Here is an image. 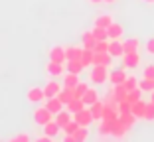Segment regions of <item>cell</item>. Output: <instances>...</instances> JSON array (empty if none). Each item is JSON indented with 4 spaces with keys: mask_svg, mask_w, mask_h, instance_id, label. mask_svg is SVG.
Listing matches in <instances>:
<instances>
[{
    "mask_svg": "<svg viewBox=\"0 0 154 142\" xmlns=\"http://www.w3.org/2000/svg\"><path fill=\"white\" fill-rule=\"evenodd\" d=\"M61 89H63V87L59 85V81H55V79H50V81L45 83V87H44L45 99H51V97H57Z\"/></svg>",
    "mask_w": 154,
    "mask_h": 142,
    "instance_id": "7",
    "label": "cell"
},
{
    "mask_svg": "<svg viewBox=\"0 0 154 142\" xmlns=\"http://www.w3.org/2000/svg\"><path fill=\"white\" fill-rule=\"evenodd\" d=\"M111 130H113V120H101V126H99L101 136H111Z\"/></svg>",
    "mask_w": 154,
    "mask_h": 142,
    "instance_id": "34",
    "label": "cell"
},
{
    "mask_svg": "<svg viewBox=\"0 0 154 142\" xmlns=\"http://www.w3.org/2000/svg\"><path fill=\"white\" fill-rule=\"evenodd\" d=\"M93 36L97 38V41L99 40H109V32H107V28H101V26H93Z\"/></svg>",
    "mask_w": 154,
    "mask_h": 142,
    "instance_id": "33",
    "label": "cell"
},
{
    "mask_svg": "<svg viewBox=\"0 0 154 142\" xmlns=\"http://www.w3.org/2000/svg\"><path fill=\"white\" fill-rule=\"evenodd\" d=\"M54 119V113H51L48 107H38L36 110H34V122L38 124V126H44L45 122H50V120Z\"/></svg>",
    "mask_w": 154,
    "mask_h": 142,
    "instance_id": "2",
    "label": "cell"
},
{
    "mask_svg": "<svg viewBox=\"0 0 154 142\" xmlns=\"http://www.w3.org/2000/svg\"><path fill=\"white\" fill-rule=\"evenodd\" d=\"M109 44L111 40H99L95 44V47H93V51H109Z\"/></svg>",
    "mask_w": 154,
    "mask_h": 142,
    "instance_id": "37",
    "label": "cell"
},
{
    "mask_svg": "<svg viewBox=\"0 0 154 142\" xmlns=\"http://www.w3.org/2000/svg\"><path fill=\"white\" fill-rule=\"evenodd\" d=\"M144 110H146V103L142 101H136V103H132V107H131V113L136 116V119H144Z\"/></svg>",
    "mask_w": 154,
    "mask_h": 142,
    "instance_id": "17",
    "label": "cell"
},
{
    "mask_svg": "<svg viewBox=\"0 0 154 142\" xmlns=\"http://www.w3.org/2000/svg\"><path fill=\"white\" fill-rule=\"evenodd\" d=\"M109 53L113 55V57H122V55H125V46H122L121 40H111V44H109Z\"/></svg>",
    "mask_w": 154,
    "mask_h": 142,
    "instance_id": "12",
    "label": "cell"
},
{
    "mask_svg": "<svg viewBox=\"0 0 154 142\" xmlns=\"http://www.w3.org/2000/svg\"><path fill=\"white\" fill-rule=\"evenodd\" d=\"M97 101H99V93H97L95 89L89 87V89H87V93L83 95V103H85L87 107H91L93 103H97Z\"/></svg>",
    "mask_w": 154,
    "mask_h": 142,
    "instance_id": "22",
    "label": "cell"
},
{
    "mask_svg": "<svg viewBox=\"0 0 154 142\" xmlns=\"http://www.w3.org/2000/svg\"><path fill=\"white\" fill-rule=\"evenodd\" d=\"M85 65H83L81 59H69L67 61V71H73V73H81Z\"/></svg>",
    "mask_w": 154,
    "mask_h": 142,
    "instance_id": "27",
    "label": "cell"
},
{
    "mask_svg": "<svg viewBox=\"0 0 154 142\" xmlns=\"http://www.w3.org/2000/svg\"><path fill=\"white\" fill-rule=\"evenodd\" d=\"M81 44H83V47H87V50H93V47H95V44H97V38L93 36V32H85L81 36Z\"/></svg>",
    "mask_w": 154,
    "mask_h": 142,
    "instance_id": "20",
    "label": "cell"
},
{
    "mask_svg": "<svg viewBox=\"0 0 154 142\" xmlns=\"http://www.w3.org/2000/svg\"><path fill=\"white\" fill-rule=\"evenodd\" d=\"M146 51H148L150 55H154V38H150V40L146 41Z\"/></svg>",
    "mask_w": 154,
    "mask_h": 142,
    "instance_id": "43",
    "label": "cell"
},
{
    "mask_svg": "<svg viewBox=\"0 0 154 142\" xmlns=\"http://www.w3.org/2000/svg\"><path fill=\"white\" fill-rule=\"evenodd\" d=\"M150 97H152V103H154V91H152V95H150Z\"/></svg>",
    "mask_w": 154,
    "mask_h": 142,
    "instance_id": "47",
    "label": "cell"
},
{
    "mask_svg": "<svg viewBox=\"0 0 154 142\" xmlns=\"http://www.w3.org/2000/svg\"><path fill=\"white\" fill-rule=\"evenodd\" d=\"M59 101L63 103V105H67V103H71L73 99H75V91H73L71 87H63L61 91H59Z\"/></svg>",
    "mask_w": 154,
    "mask_h": 142,
    "instance_id": "19",
    "label": "cell"
},
{
    "mask_svg": "<svg viewBox=\"0 0 154 142\" xmlns=\"http://www.w3.org/2000/svg\"><path fill=\"white\" fill-rule=\"evenodd\" d=\"M113 24V16L111 14H99L95 18V26H101V28H109Z\"/></svg>",
    "mask_w": 154,
    "mask_h": 142,
    "instance_id": "26",
    "label": "cell"
},
{
    "mask_svg": "<svg viewBox=\"0 0 154 142\" xmlns=\"http://www.w3.org/2000/svg\"><path fill=\"white\" fill-rule=\"evenodd\" d=\"M142 93H144V91H142L140 87H136V89H131V91H128V95H127V101L131 103V105H132V103H136V101H140Z\"/></svg>",
    "mask_w": 154,
    "mask_h": 142,
    "instance_id": "32",
    "label": "cell"
},
{
    "mask_svg": "<svg viewBox=\"0 0 154 142\" xmlns=\"http://www.w3.org/2000/svg\"><path fill=\"white\" fill-rule=\"evenodd\" d=\"M128 130H131V128H128L127 124L121 122V120L117 119V120H113V130H111V136H115V138H122L125 134L128 132Z\"/></svg>",
    "mask_w": 154,
    "mask_h": 142,
    "instance_id": "11",
    "label": "cell"
},
{
    "mask_svg": "<svg viewBox=\"0 0 154 142\" xmlns=\"http://www.w3.org/2000/svg\"><path fill=\"white\" fill-rule=\"evenodd\" d=\"M144 2H148V4H154V0H144Z\"/></svg>",
    "mask_w": 154,
    "mask_h": 142,
    "instance_id": "46",
    "label": "cell"
},
{
    "mask_svg": "<svg viewBox=\"0 0 154 142\" xmlns=\"http://www.w3.org/2000/svg\"><path fill=\"white\" fill-rule=\"evenodd\" d=\"M144 120H154V103L150 101L146 105V110H144Z\"/></svg>",
    "mask_w": 154,
    "mask_h": 142,
    "instance_id": "39",
    "label": "cell"
},
{
    "mask_svg": "<svg viewBox=\"0 0 154 142\" xmlns=\"http://www.w3.org/2000/svg\"><path fill=\"white\" fill-rule=\"evenodd\" d=\"M26 99L28 103H32V105H38V103H44L45 101V93L42 87H30L26 93Z\"/></svg>",
    "mask_w": 154,
    "mask_h": 142,
    "instance_id": "3",
    "label": "cell"
},
{
    "mask_svg": "<svg viewBox=\"0 0 154 142\" xmlns=\"http://www.w3.org/2000/svg\"><path fill=\"white\" fill-rule=\"evenodd\" d=\"M73 138H75V142H85L89 138V128L87 126H79L75 130V134H73Z\"/></svg>",
    "mask_w": 154,
    "mask_h": 142,
    "instance_id": "30",
    "label": "cell"
},
{
    "mask_svg": "<svg viewBox=\"0 0 154 142\" xmlns=\"http://www.w3.org/2000/svg\"><path fill=\"white\" fill-rule=\"evenodd\" d=\"M93 57H95V51L93 50H87V47H83V55H81V61L85 67H91L93 65Z\"/></svg>",
    "mask_w": 154,
    "mask_h": 142,
    "instance_id": "29",
    "label": "cell"
},
{
    "mask_svg": "<svg viewBox=\"0 0 154 142\" xmlns=\"http://www.w3.org/2000/svg\"><path fill=\"white\" fill-rule=\"evenodd\" d=\"M122 65L127 69H134L140 65V53L138 51H131V53H125L122 55Z\"/></svg>",
    "mask_w": 154,
    "mask_h": 142,
    "instance_id": "5",
    "label": "cell"
},
{
    "mask_svg": "<svg viewBox=\"0 0 154 142\" xmlns=\"http://www.w3.org/2000/svg\"><path fill=\"white\" fill-rule=\"evenodd\" d=\"M32 138H30V134L22 132V134H16L14 138H10V142H30Z\"/></svg>",
    "mask_w": 154,
    "mask_h": 142,
    "instance_id": "40",
    "label": "cell"
},
{
    "mask_svg": "<svg viewBox=\"0 0 154 142\" xmlns=\"http://www.w3.org/2000/svg\"><path fill=\"white\" fill-rule=\"evenodd\" d=\"M109 95L115 97V101H117V103H121V101H125V99H127L128 89L125 87V83H119V85H113V91H111Z\"/></svg>",
    "mask_w": 154,
    "mask_h": 142,
    "instance_id": "9",
    "label": "cell"
},
{
    "mask_svg": "<svg viewBox=\"0 0 154 142\" xmlns=\"http://www.w3.org/2000/svg\"><path fill=\"white\" fill-rule=\"evenodd\" d=\"M45 71H48V75H51V77H63L65 63H57V61L50 59V63H45Z\"/></svg>",
    "mask_w": 154,
    "mask_h": 142,
    "instance_id": "6",
    "label": "cell"
},
{
    "mask_svg": "<svg viewBox=\"0 0 154 142\" xmlns=\"http://www.w3.org/2000/svg\"><path fill=\"white\" fill-rule=\"evenodd\" d=\"M54 119L59 122V126H65V124H67L69 120L73 119V113H69V110H59V113L54 116Z\"/></svg>",
    "mask_w": 154,
    "mask_h": 142,
    "instance_id": "25",
    "label": "cell"
},
{
    "mask_svg": "<svg viewBox=\"0 0 154 142\" xmlns=\"http://www.w3.org/2000/svg\"><path fill=\"white\" fill-rule=\"evenodd\" d=\"M79 81H81V79H79V73H73V71H67V73H63V87L75 89Z\"/></svg>",
    "mask_w": 154,
    "mask_h": 142,
    "instance_id": "16",
    "label": "cell"
},
{
    "mask_svg": "<svg viewBox=\"0 0 154 142\" xmlns=\"http://www.w3.org/2000/svg\"><path fill=\"white\" fill-rule=\"evenodd\" d=\"M89 109H91V113H93V119H95V120H101V119H103V110H105V103L97 101V103H93V105H91Z\"/></svg>",
    "mask_w": 154,
    "mask_h": 142,
    "instance_id": "24",
    "label": "cell"
},
{
    "mask_svg": "<svg viewBox=\"0 0 154 142\" xmlns=\"http://www.w3.org/2000/svg\"><path fill=\"white\" fill-rule=\"evenodd\" d=\"M59 132H61V126H59V122H57L55 119H51L50 122H45V124H44V134H48V136L57 138Z\"/></svg>",
    "mask_w": 154,
    "mask_h": 142,
    "instance_id": "10",
    "label": "cell"
},
{
    "mask_svg": "<svg viewBox=\"0 0 154 142\" xmlns=\"http://www.w3.org/2000/svg\"><path fill=\"white\" fill-rule=\"evenodd\" d=\"M138 87L142 89L144 93H152L154 91V79H148V77H142L138 81Z\"/></svg>",
    "mask_w": 154,
    "mask_h": 142,
    "instance_id": "31",
    "label": "cell"
},
{
    "mask_svg": "<svg viewBox=\"0 0 154 142\" xmlns=\"http://www.w3.org/2000/svg\"><path fill=\"white\" fill-rule=\"evenodd\" d=\"M83 55V47H77V46H67L65 47V57L69 59H81Z\"/></svg>",
    "mask_w": 154,
    "mask_h": 142,
    "instance_id": "18",
    "label": "cell"
},
{
    "mask_svg": "<svg viewBox=\"0 0 154 142\" xmlns=\"http://www.w3.org/2000/svg\"><path fill=\"white\" fill-rule=\"evenodd\" d=\"M119 120H121V122H125L128 128H132V126H134V122H136L138 119H136L131 110H128V113H119Z\"/></svg>",
    "mask_w": 154,
    "mask_h": 142,
    "instance_id": "23",
    "label": "cell"
},
{
    "mask_svg": "<svg viewBox=\"0 0 154 142\" xmlns=\"http://www.w3.org/2000/svg\"><path fill=\"white\" fill-rule=\"evenodd\" d=\"M79 126H81V124L77 122L75 119H71V120H69L67 124H65V126H61V130H63L65 134H75V130L79 128Z\"/></svg>",
    "mask_w": 154,
    "mask_h": 142,
    "instance_id": "35",
    "label": "cell"
},
{
    "mask_svg": "<svg viewBox=\"0 0 154 142\" xmlns=\"http://www.w3.org/2000/svg\"><path fill=\"white\" fill-rule=\"evenodd\" d=\"M131 107H132V105L127 101V99H125V101L119 103V113H128V110H131Z\"/></svg>",
    "mask_w": 154,
    "mask_h": 142,
    "instance_id": "41",
    "label": "cell"
},
{
    "mask_svg": "<svg viewBox=\"0 0 154 142\" xmlns=\"http://www.w3.org/2000/svg\"><path fill=\"white\" fill-rule=\"evenodd\" d=\"M107 32H109V40H121L122 34H125V28H122V24L113 22L109 28H107Z\"/></svg>",
    "mask_w": 154,
    "mask_h": 142,
    "instance_id": "13",
    "label": "cell"
},
{
    "mask_svg": "<svg viewBox=\"0 0 154 142\" xmlns=\"http://www.w3.org/2000/svg\"><path fill=\"white\" fill-rule=\"evenodd\" d=\"M122 46H125V53H131V51H138V40L136 38H131V40H125L122 41Z\"/></svg>",
    "mask_w": 154,
    "mask_h": 142,
    "instance_id": "28",
    "label": "cell"
},
{
    "mask_svg": "<svg viewBox=\"0 0 154 142\" xmlns=\"http://www.w3.org/2000/svg\"><path fill=\"white\" fill-rule=\"evenodd\" d=\"M117 0H105V4H115Z\"/></svg>",
    "mask_w": 154,
    "mask_h": 142,
    "instance_id": "45",
    "label": "cell"
},
{
    "mask_svg": "<svg viewBox=\"0 0 154 142\" xmlns=\"http://www.w3.org/2000/svg\"><path fill=\"white\" fill-rule=\"evenodd\" d=\"M85 107H87V105L83 103V99H77V97H75L71 103H67V105H65V109H67L69 113H73V115H75V113H79V110L85 109Z\"/></svg>",
    "mask_w": 154,
    "mask_h": 142,
    "instance_id": "21",
    "label": "cell"
},
{
    "mask_svg": "<svg viewBox=\"0 0 154 142\" xmlns=\"http://www.w3.org/2000/svg\"><path fill=\"white\" fill-rule=\"evenodd\" d=\"M87 89H89V85L83 83V81H79V83H77V87L73 89V91H75V97H77V99H83V95L87 93Z\"/></svg>",
    "mask_w": 154,
    "mask_h": 142,
    "instance_id": "36",
    "label": "cell"
},
{
    "mask_svg": "<svg viewBox=\"0 0 154 142\" xmlns=\"http://www.w3.org/2000/svg\"><path fill=\"white\" fill-rule=\"evenodd\" d=\"M138 81H140V79H136L134 75H128L127 81H125V87H127L128 91H131V89H136V87H138Z\"/></svg>",
    "mask_w": 154,
    "mask_h": 142,
    "instance_id": "38",
    "label": "cell"
},
{
    "mask_svg": "<svg viewBox=\"0 0 154 142\" xmlns=\"http://www.w3.org/2000/svg\"><path fill=\"white\" fill-rule=\"evenodd\" d=\"M142 77L154 79V65H148V67H144V73H142Z\"/></svg>",
    "mask_w": 154,
    "mask_h": 142,
    "instance_id": "42",
    "label": "cell"
},
{
    "mask_svg": "<svg viewBox=\"0 0 154 142\" xmlns=\"http://www.w3.org/2000/svg\"><path fill=\"white\" fill-rule=\"evenodd\" d=\"M73 119H75L79 124H81V126H89V124L93 122V120H95V119H93V113H91L89 107L81 109L79 113H75V115H73Z\"/></svg>",
    "mask_w": 154,
    "mask_h": 142,
    "instance_id": "4",
    "label": "cell"
},
{
    "mask_svg": "<svg viewBox=\"0 0 154 142\" xmlns=\"http://www.w3.org/2000/svg\"><path fill=\"white\" fill-rule=\"evenodd\" d=\"M45 107H48V109L54 113V116H55L59 110H63V107H65V105L59 101V97H51V99H45Z\"/></svg>",
    "mask_w": 154,
    "mask_h": 142,
    "instance_id": "14",
    "label": "cell"
},
{
    "mask_svg": "<svg viewBox=\"0 0 154 142\" xmlns=\"http://www.w3.org/2000/svg\"><path fill=\"white\" fill-rule=\"evenodd\" d=\"M127 71L125 69H115V71H111L109 73V81L113 83V85H119V83H125L127 81Z\"/></svg>",
    "mask_w": 154,
    "mask_h": 142,
    "instance_id": "15",
    "label": "cell"
},
{
    "mask_svg": "<svg viewBox=\"0 0 154 142\" xmlns=\"http://www.w3.org/2000/svg\"><path fill=\"white\" fill-rule=\"evenodd\" d=\"M89 4H101V2H105V0H87Z\"/></svg>",
    "mask_w": 154,
    "mask_h": 142,
    "instance_id": "44",
    "label": "cell"
},
{
    "mask_svg": "<svg viewBox=\"0 0 154 142\" xmlns=\"http://www.w3.org/2000/svg\"><path fill=\"white\" fill-rule=\"evenodd\" d=\"M48 55H50L51 61H57V63H65V61H67V57H65V47L63 46H54L50 51H48Z\"/></svg>",
    "mask_w": 154,
    "mask_h": 142,
    "instance_id": "8",
    "label": "cell"
},
{
    "mask_svg": "<svg viewBox=\"0 0 154 142\" xmlns=\"http://www.w3.org/2000/svg\"><path fill=\"white\" fill-rule=\"evenodd\" d=\"M89 79L95 85H101L109 79V73H107V65H93L91 67V73H89Z\"/></svg>",
    "mask_w": 154,
    "mask_h": 142,
    "instance_id": "1",
    "label": "cell"
}]
</instances>
